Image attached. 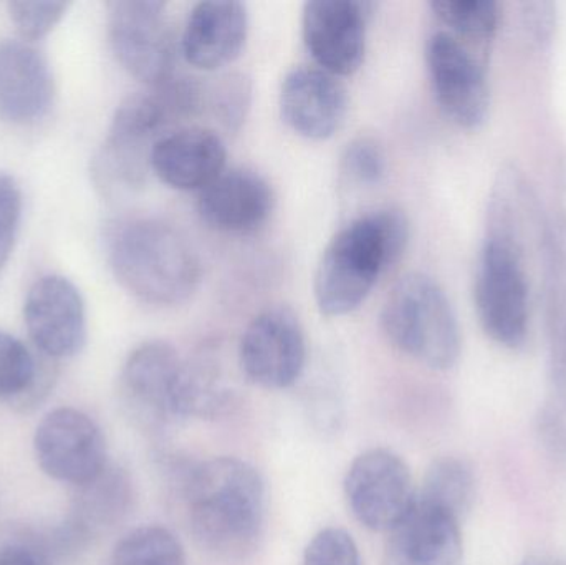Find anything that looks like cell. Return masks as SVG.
Segmentation results:
<instances>
[{"instance_id": "cell-28", "label": "cell", "mask_w": 566, "mask_h": 565, "mask_svg": "<svg viewBox=\"0 0 566 565\" xmlns=\"http://www.w3.org/2000/svg\"><path fill=\"white\" fill-rule=\"evenodd\" d=\"M339 171L353 185H379L386 175L385 149L375 138L359 136L346 145L339 161Z\"/></svg>"}, {"instance_id": "cell-4", "label": "cell", "mask_w": 566, "mask_h": 565, "mask_svg": "<svg viewBox=\"0 0 566 565\" xmlns=\"http://www.w3.org/2000/svg\"><path fill=\"white\" fill-rule=\"evenodd\" d=\"M408 242V218L399 209H378L339 229L316 268V307L326 317L361 307L379 278L398 264Z\"/></svg>"}, {"instance_id": "cell-8", "label": "cell", "mask_w": 566, "mask_h": 565, "mask_svg": "<svg viewBox=\"0 0 566 565\" xmlns=\"http://www.w3.org/2000/svg\"><path fill=\"white\" fill-rule=\"evenodd\" d=\"M108 9V35L119 65L145 86L175 75L176 45L165 2L113 0Z\"/></svg>"}, {"instance_id": "cell-5", "label": "cell", "mask_w": 566, "mask_h": 565, "mask_svg": "<svg viewBox=\"0 0 566 565\" xmlns=\"http://www.w3.org/2000/svg\"><path fill=\"white\" fill-rule=\"evenodd\" d=\"M392 347L432 370H449L461 357L458 315L438 281L411 272L396 282L381 312Z\"/></svg>"}, {"instance_id": "cell-11", "label": "cell", "mask_w": 566, "mask_h": 565, "mask_svg": "<svg viewBox=\"0 0 566 565\" xmlns=\"http://www.w3.org/2000/svg\"><path fill=\"white\" fill-rule=\"evenodd\" d=\"M426 65L436 102L444 115L461 128H479L491 108V90L481 56L448 30H438L426 45Z\"/></svg>"}, {"instance_id": "cell-29", "label": "cell", "mask_w": 566, "mask_h": 565, "mask_svg": "<svg viewBox=\"0 0 566 565\" xmlns=\"http://www.w3.org/2000/svg\"><path fill=\"white\" fill-rule=\"evenodd\" d=\"M9 15L25 42L49 35L69 10V2H10Z\"/></svg>"}, {"instance_id": "cell-34", "label": "cell", "mask_w": 566, "mask_h": 565, "mask_svg": "<svg viewBox=\"0 0 566 565\" xmlns=\"http://www.w3.org/2000/svg\"><path fill=\"white\" fill-rule=\"evenodd\" d=\"M518 565H566V563L558 557L548 556V554H534V556L525 557Z\"/></svg>"}, {"instance_id": "cell-19", "label": "cell", "mask_w": 566, "mask_h": 565, "mask_svg": "<svg viewBox=\"0 0 566 565\" xmlns=\"http://www.w3.org/2000/svg\"><path fill=\"white\" fill-rule=\"evenodd\" d=\"M221 136L206 128H178L163 136L151 151V171L169 188L199 191L226 169Z\"/></svg>"}, {"instance_id": "cell-31", "label": "cell", "mask_w": 566, "mask_h": 565, "mask_svg": "<svg viewBox=\"0 0 566 565\" xmlns=\"http://www.w3.org/2000/svg\"><path fill=\"white\" fill-rule=\"evenodd\" d=\"M22 218V192L15 179L0 172V271L12 255Z\"/></svg>"}, {"instance_id": "cell-10", "label": "cell", "mask_w": 566, "mask_h": 565, "mask_svg": "<svg viewBox=\"0 0 566 565\" xmlns=\"http://www.w3.org/2000/svg\"><path fill=\"white\" fill-rule=\"evenodd\" d=\"M33 453L46 477L75 488L92 483L108 467L102 428L76 408H56L42 418Z\"/></svg>"}, {"instance_id": "cell-3", "label": "cell", "mask_w": 566, "mask_h": 565, "mask_svg": "<svg viewBox=\"0 0 566 565\" xmlns=\"http://www.w3.org/2000/svg\"><path fill=\"white\" fill-rule=\"evenodd\" d=\"M113 275L138 301L156 307L185 304L198 291L202 264L175 226L156 218H126L106 232Z\"/></svg>"}, {"instance_id": "cell-9", "label": "cell", "mask_w": 566, "mask_h": 565, "mask_svg": "<svg viewBox=\"0 0 566 565\" xmlns=\"http://www.w3.org/2000/svg\"><path fill=\"white\" fill-rule=\"evenodd\" d=\"M343 488L353 516L375 533H391L418 501L408 464L386 448H373L356 457Z\"/></svg>"}, {"instance_id": "cell-1", "label": "cell", "mask_w": 566, "mask_h": 565, "mask_svg": "<svg viewBox=\"0 0 566 565\" xmlns=\"http://www.w3.org/2000/svg\"><path fill=\"white\" fill-rule=\"evenodd\" d=\"M196 543L221 559L255 553L268 523V490L248 461L219 457L189 468L182 481Z\"/></svg>"}, {"instance_id": "cell-20", "label": "cell", "mask_w": 566, "mask_h": 565, "mask_svg": "<svg viewBox=\"0 0 566 565\" xmlns=\"http://www.w3.org/2000/svg\"><path fill=\"white\" fill-rule=\"evenodd\" d=\"M249 35L248 7L241 2H199L189 13L181 52L189 65L206 72L241 56Z\"/></svg>"}, {"instance_id": "cell-26", "label": "cell", "mask_w": 566, "mask_h": 565, "mask_svg": "<svg viewBox=\"0 0 566 565\" xmlns=\"http://www.w3.org/2000/svg\"><path fill=\"white\" fill-rule=\"evenodd\" d=\"M112 565H186L185 547L166 527L143 526L116 544Z\"/></svg>"}, {"instance_id": "cell-16", "label": "cell", "mask_w": 566, "mask_h": 565, "mask_svg": "<svg viewBox=\"0 0 566 565\" xmlns=\"http://www.w3.org/2000/svg\"><path fill=\"white\" fill-rule=\"evenodd\" d=\"M283 122L303 138H332L345 122L348 93L336 76L312 66L290 70L281 90Z\"/></svg>"}, {"instance_id": "cell-21", "label": "cell", "mask_w": 566, "mask_h": 565, "mask_svg": "<svg viewBox=\"0 0 566 565\" xmlns=\"http://www.w3.org/2000/svg\"><path fill=\"white\" fill-rule=\"evenodd\" d=\"M541 264L544 269L548 377L552 391L566 408V271L564 254L554 232L545 242Z\"/></svg>"}, {"instance_id": "cell-23", "label": "cell", "mask_w": 566, "mask_h": 565, "mask_svg": "<svg viewBox=\"0 0 566 565\" xmlns=\"http://www.w3.org/2000/svg\"><path fill=\"white\" fill-rule=\"evenodd\" d=\"M418 498L461 521L475 500L474 471L461 458H439L426 471Z\"/></svg>"}, {"instance_id": "cell-15", "label": "cell", "mask_w": 566, "mask_h": 565, "mask_svg": "<svg viewBox=\"0 0 566 565\" xmlns=\"http://www.w3.org/2000/svg\"><path fill=\"white\" fill-rule=\"evenodd\" d=\"M275 196L268 179L252 169H224L199 192L202 221L222 234L249 236L268 224Z\"/></svg>"}, {"instance_id": "cell-7", "label": "cell", "mask_w": 566, "mask_h": 565, "mask_svg": "<svg viewBox=\"0 0 566 565\" xmlns=\"http://www.w3.org/2000/svg\"><path fill=\"white\" fill-rule=\"evenodd\" d=\"M189 362L165 341L138 345L119 374L126 414L143 430L159 433L186 420Z\"/></svg>"}, {"instance_id": "cell-12", "label": "cell", "mask_w": 566, "mask_h": 565, "mask_svg": "<svg viewBox=\"0 0 566 565\" xmlns=\"http://www.w3.org/2000/svg\"><path fill=\"white\" fill-rule=\"evenodd\" d=\"M305 364V332L292 308L277 305L252 318L239 344V365L251 384L283 390L302 377Z\"/></svg>"}, {"instance_id": "cell-17", "label": "cell", "mask_w": 566, "mask_h": 565, "mask_svg": "<svg viewBox=\"0 0 566 565\" xmlns=\"http://www.w3.org/2000/svg\"><path fill=\"white\" fill-rule=\"evenodd\" d=\"M55 95L49 62L25 40H0V119L32 125L49 113Z\"/></svg>"}, {"instance_id": "cell-6", "label": "cell", "mask_w": 566, "mask_h": 565, "mask_svg": "<svg viewBox=\"0 0 566 565\" xmlns=\"http://www.w3.org/2000/svg\"><path fill=\"white\" fill-rule=\"evenodd\" d=\"M474 299L488 337L501 347H522L531 325L527 251L501 236H485Z\"/></svg>"}, {"instance_id": "cell-22", "label": "cell", "mask_w": 566, "mask_h": 565, "mask_svg": "<svg viewBox=\"0 0 566 565\" xmlns=\"http://www.w3.org/2000/svg\"><path fill=\"white\" fill-rule=\"evenodd\" d=\"M76 490L75 524L82 534L116 526L135 503L132 478L122 468L106 467L96 480Z\"/></svg>"}, {"instance_id": "cell-30", "label": "cell", "mask_w": 566, "mask_h": 565, "mask_svg": "<svg viewBox=\"0 0 566 565\" xmlns=\"http://www.w3.org/2000/svg\"><path fill=\"white\" fill-rule=\"evenodd\" d=\"M303 565H361V556L348 531L325 527L306 546Z\"/></svg>"}, {"instance_id": "cell-24", "label": "cell", "mask_w": 566, "mask_h": 565, "mask_svg": "<svg viewBox=\"0 0 566 565\" xmlns=\"http://www.w3.org/2000/svg\"><path fill=\"white\" fill-rule=\"evenodd\" d=\"M45 374L33 352L13 335L0 332V400L35 404L45 390Z\"/></svg>"}, {"instance_id": "cell-18", "label": "cell", "mask_w": 566, "mask_h": 565, "mask_svg": "<svg viewBox=\"0 0 566 565\" xmlns=\"http://www.w3.org/2000/svg\"><path fill=\"white\" fill-rule=\"evenodd\" d=\"M388 534L382 565H464L461 521L419 498Z\"/></svg>"}, {"instance_id": "cell-13", "label": "cell", "mask_w": 566, "mask_h": 565, "mask_svg": "<svg viewBox=\"0 0 566 565\" xmlns=\"http://www.w3.org/2000/svg\"><path fill=\"white\" fill-rule=\"evenodd\" d=\"M371 3L313 0L303 7V42L319 70L333 76L358 72L365 60Z\"/></svg>"}, {"instance_id": "cell-25", "label": "cell", "mask_w": 566, "mask_h": 565, "mask_svg": "<svg viewBox=\"0 0 566 565\" xmlns=\"http://www.w3.org/2000/svg\"><path fill=\"white\" fill-rule=\"evenodd\" d=\"M434 15L462 42L485 45L501 23V6L495 0H436Z\"/></svg>"}, {"instance_id": "cell-27", "label": "cell", "mask_w": 566, "mask_h": 565, "mask_svg": "<svg viewBox=\"0 0 566 565\" xmlns=\"http://www.w3.org/2000/svg\"><path fill=\"white\" fill-rule=\"evenodd\" d=\"M252 102V85L244 75H226L206 88V103L218 122L229 132H238L248 118Z\"/></svg>"}, {"instance_id": "cell-14", "label": "cell", "mask_w": 566, "mask_h": 565, "mask_svg": "<svg viewBox=\"0 0 566 565\" xmlns=\"http://www.w3.org/2000/svg\"><path fill=\"white\" fill-rule=\"evenodd\" d=\"M30 341L46 358H70L86 342V314L78 289L62 275L35 281L23 304Z\"/></svg>"}, {"instance_id": "cell-33", "label": "cell", "mask_w": 566, "mask_h": 565, "mask_svg": "<svg viewBox=\"0 0 566 565\" xmlns=\"http://www.w3.org/2000/svg\"><path fill=\"white\" fill-rule=\"evenodd\" d=\"M0 565H40L32 551L20 546H9L0 551Z\"/></svg>"}, {"instance_id": "cell-2", "label": "cell", "mask_w": 566, "mask_h": 565, "mask_svg": "<svg viewBox=\"0 0 566 565\" xmlns=\"http://www.w3.org/2000/svg\"><path fill=\"white\" fill-rule=\"evenodd\" d=\"M205 106L206 86L189 76L172 75L126 96L113 115L93 175L112 191H138L151 172L153 146Z\"/></svg>"}, {"instance_id": "cell-32", "label": "cell", "mask_w": 566, "mask_h": 565, "mask_svg": "<svg viewBox=\"0 0 566 565\" xmlns=\"http://www.w3.org/2000/svg\"><path fill=\"white\" fill-rule=\"evenodd\" d=\"M557 23V9L555 3L538 0V2L522 3V25L531 36L532 42L538 46L548 45Z\"/></svg>"}]
</instances>
